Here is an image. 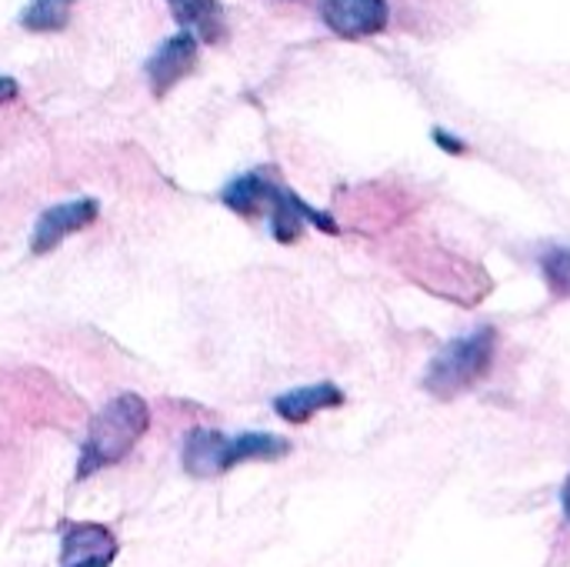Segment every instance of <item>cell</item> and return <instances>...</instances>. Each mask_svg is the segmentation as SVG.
I'll list each match as a JSON object with an SVG mask.
<instances>
[{
  "instance_id": "obj_1",
  "label": "cell",
  "mask_w": 570,
  "mask_h": 567,
  "mask_svg": "<svg viewBox=\"0 0 570 567\" xmlns=\"http://www.w3.org/2000/svg\"><path fill=\"white\" fill-rule=\"evenodd\" d=\"M147 424H150V411L137 394H120L110 404H104L87 428L77 478H90L104 468L120 465L137 448Z\"/></svg>"
},
{
  "instance_id": "obj_2",
  "label": "cell",
  "mask_w": 570,
  "mask_h": 567,
  "mask_svg": "<svg viewBox=\"0 0 570 567\" xmlns=\"http://www.w3.org/2000/svg\"><path fill=\"white\" fill-rule=\"evenodd\" d=\"M291 451V444L277 434H240L224 438L220 431L197 428L184 444V468L194 478H214L224 475L244 461H277Z\"/></svg>"
},
{
  "instance_id": "obj_3",
  "label": "cell",
  "mask_w": 570,
  "mask_h": 567,
  "mask_svg": "<svg viewBox=\"0 0 570 567\" xmlns=\"http://www.w3.org/2000/svg\"><path fill=\"white\" fill-rule=\"evenodd\" d=\"M494 361V334L478 331L471 338H461L448 344L428 368L424 388L438 398H454L468 388H474Z\"/></svg>"
},
{
  "instance_id": "obj_4",
  "label": "cell",
  "mask_w": 570,
  "mask_h": 567,
  "mask_svg": "<svg viewBox=\"0 0 570 567\" xmlns=\"http://www.w3.org/2000/svg\"><path fill=\"white\" fill-rule=\"evenodd\" d=\"M117 538L94 521H60V567H110Z\"/></svg>"
},
{
  "instance_id": "obj_5",
  "label": "cell",
  "mask_w": 570,
  "mask_h": 567,
  "mask_svg": "<svg viewBox=\"0 0 570 567\" xmlns=\"http://www.w3.org/2000/svg\"><path fill=\"white\" fill-rule=\"evenodd\" d=\"M324 23L347 40L374 37L387 27L384 0H324Z\"/></svg>"
},
{
  "instance_id": "obj_6",
  "label": "cell",
  "mask_w": 570,
  "mask_h": 567,
  "mask_svg": "<svg viewBox=\"0 0 570 567\" xmlns=\"http://www.w3.org/2000/svg\"><path fill=\"white\" fill-rule=\"evenodd\" d=\"M94 221H97L94 201H70V204L43 211L37 227H33V254H47V251L60 247L63 237H70L73 231H80Z\"/></svg>"
},
{
  "instance_id": "obj_7",
  "label": "cell",
  "mask_w": 570,
  "mask_h": 567,
  "mask_svg": "<svg viewBox=\"0 0 570 567\" xmlns=\"http://www.w3.org/2000/svg\"><path fill=\"white\" fill-rule=\"evenodd\" d=\"M197 67V37H190L187 30L170 37L147 63L154 94H167L174 84H180L190 70Z\"/></svg>"
},
{
  "instance_id": "obj_8",
  "label": "cell",
  "mask_w": 570,
  "mask_h": 567,
  "mask_svg": "<svg viewBox=\"0 0 570 567\" xmlns=\"http://www.w3.org/2000/svg\"><path fill=\"white\" fill-rule=\"evenodd\" d=\"M344 404V394L334 388V384H311V388H297V391H287L274 401V411L291 421V424H304L311 421L317 411H327V408H341Z\"/></svg>"
},
{
  "instance_id": "obj_9",
  "label": "cell",
  "mask_w": 570,
  "mask_h": 567,
  "mask_svg": "<svg viewBox=\"0 0 570 567\" xmlns=\"http://www.w3.org/2000/svg\"><path fill=\"white\" fill-rule=\"evenodd\" d=\"M167 3L190 37H200L207 43L224 40L227 23H224V10L217 0H167Z\"/></svg>"
},
{
  "instance_id": "obj_10",
  "label": "cell",
  "mask_w": 570,
  "mask_h": 567,
  "mask_svg": "<svg viewBox=\"0 0 570 567\" xmlns=\"http://www.w3.org/2000/svg\"><path fill=\"white\" fill-rule=\"evenodd\" d=\"M274 190H277L274 184H267V180L247 174V177L234 180V184L224 190V204H227L230 211H237L240 217H257V214H264V211L271 207Z\"/></svg>"
},
{
  "instance_id": "obj_11",
  "label": "cell",
  "mask_w": 570,
  "mask_h": 567,
  "mask_svg": "<svg viewBox=\"0 0 570 567\" xmlns=\"http://www.w3.org/2000/svg\"><path fill=\"white\" fill-rule=\"evenodd\" d=\"M73 3H77V0H33V3L23 10L20 23H23L27 30H37V33L60 30V27H67Z\"/></svg>"
},
{
  "instance_id": "obj_12",
  "label": "cell",
  "mask_w": 570,
  "mask_h": 567,
  "mask_svg": "<svg viewBox=\"0 0 570 567\" xmlns=\"http://www.w3.org/2000/svg\"><path fill=\"white\" fill-rule=\"evenodd\" d=\"M544 271H548V281H551L554 294L570 297V251H554L544 261Z\"/></svg>"
},
{
  "instance_id": "obj_13",
  "label": "cell",
  "mask_w": 570,
  "mask_h": 567,
  "mask_svg": "<svg viewBox=\"0 0 570 567\" xmlns=\"http://www.w3.org/2000/svg\"><path fill=\"white\" fill-rule=\"evenodd\" d=\"M17 97V80L13 77H0V104Z\"/></svg>"
},
{
  "instance_id": "obj_14",
  "label": "cell",
  "mask_w": 570,
  "mask_h": 567,
  "mask_svg": "<svg viewBox=\"0 0 570 567\" xmlns=\"http://www.w3.org/2000/svg\"><path fill=\"white\" fill-rule=\"evenodd\" d=\"M434 137H438V144H444V147H448V150H454V154H461V150H464V144H454V140H451V134H444V130H438Z\"/></svg>"
},
{
  "instance_id": "obj_15",
  "label": "cell",
  "mask_w": 570,
  "mask_h": 567,
  "mask_svg": "<svg viewBox=\"0 0 570 567\" xmlns=\"http://www.w3.org/2000/svg\"><path fill=\"white\" fill-rule=\"evenodd\" d=\"M564 511H568V518H570V481H568V488H564Z\"/></svg>"
}]
</instances>
